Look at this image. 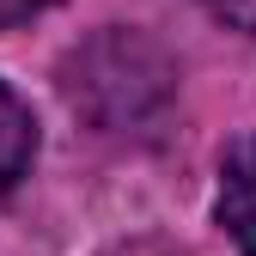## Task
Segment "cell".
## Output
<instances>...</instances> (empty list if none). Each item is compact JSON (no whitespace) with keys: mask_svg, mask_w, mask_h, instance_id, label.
I'll use <instances>...</instances> for the list:
<instances>
[{"mask_svg":"<svg viewBox=\"0 0 256 256\" xmlns=\"http://www.w3.org/2000/svg\"><path fill=\"white\" fill-rule=\"evenodd\" d=\"M208 12L238 24V30H256V0H208Z\"/></svg>","mask_w":256,"mask_h":256,"instance_id":"277c9868","label":"cell"},{"mask_svg":"<svg viewBox=\"0 0 256 256\" xmlns=\"http://www.w3.org/2000/svg\"><path fill=\"white\" fill-rule=\"evenodd\" d=\"M43 6H55V0H0V30H6V24H24V18H37Z\"/></svg>","mask_w":256,"mask_h":256,"instance_id":"5b68a950","label":"cell"},{"mask_svg":"<svg viewBox=\"0 0 256 256\" xmlns=\"http://www.w3.org/2000/svg\"><path fill=\"white\" fill-rule=\"evenodd\" d=\"M68 104L92 128H140L171 104L177 68L140 30H104L68 61Z\"/></svg>","mask_w":256,"mask_h":256,"instance_id":"6da1fadb","label":"cell"},{"mask_svg":"<svg viewBox=\"0 0 256 256\" xmlns=\"http://www.w3.org/2000/svg\"><path fill=\"white\" fill-rule=\"evenodd\" d=\"M220 220L244 256H256V140L232 146L226 177H220Z\"/></svg>","mask_w":256,"mask_h":256,"instance_id":"7a4b0ae2","label":"cell"},{"mask_svg":"<svg viewBox=\"0 0 256 256\" xmlns=\"http://www.w3.org/2000/svg\"><path fill=\"white\" fill-rule=\"evenodd\" d=\"M30 158H37V116H30V104L0 80V189H12L30 171Z\"/></svg>","mask_w":256,"mask_h":256,"instance_id":"3957f363","label":"cell"}]
</instances>
